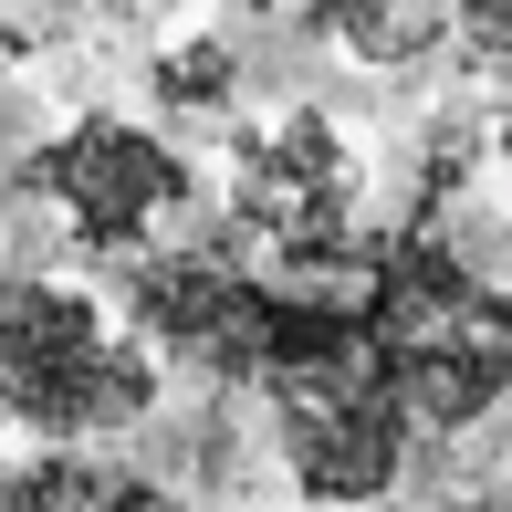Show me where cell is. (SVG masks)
I'll return each instance as SVG.
<instances>
[{"label": "cell", "instance_id": "obj_8", "mask_svg": "<svg viewBox=\"0 0 512 512\" xmlns=\"http://www.w3.org/2000/svg\"><path fill=\"white\" fill-rule=\"evenodd\" d=\"M471 512H512V460H502L492 481H481V502H471Z\"/></svg>", "mask_w": 512, "mask_h": 512}, {"label": "cell", "instance_id": "obj_9", "mask_svg": "<svg viewBox=\"0 0 512 512\" xmlns=\"http://www.w3.org/2000/svg\"><path fill=\"white\" fill-rule=\"evenodd\" d=\"M502 168H512V115H502Z\"/></svg>", "mask_w": 512, "mask_h": 512}, {"label": "cell", "instance_id": "obj_4", "mask_svg": "<svg viewBox=\"0 0 512 512\" xmlns=\"http://www.w3.org/2000/svg\"><path fill=\"white\" fill-rule=\"evenodd\" d=\"M21 189L53 199L63 220H74V241H95V251H136L157 220H178V209H189V157L157 147L147 126L84 115L74 136H53V147L21 168Z\"/></svg>", "mask_w": 512, "mask_h": 512}, {"label": "cell", "instance_id": "obj_7", "mask_svg": "<svg viewBox=\"0 0 512 512\" xmlns=\"http://www.w3.org/2000/svg\"><path fill=\"white\" fill-rule=\"evenodd\" d=\"M460 42L481 63H512V0H460Z\"/></svg>", "mask_w": 512, "mask_h": 512}, {"label": "cell", "instance_id": "obj_2", "mask_svg": "<svg viewBox=\"0 0 512 512\" xmlns=\"http://www.w3.org/2000/svg\"><path fill=\"white\" fill-rule=\"evenodd\" d=\"M157 418V356L74 283H0V429L95 450V439Z\"/></svg>", "mask_w": 512, "mask_h": 512}, {"label": "cell", "instance_id": "obj_6", "mask_svg": "<svg viewBox=\"0 0 512 512\" xmlns=\"http://www.w3.org/2000/svg\"><path fill=\"white\" fill-rule=\"evenodd\" d=\"M0 512H189V502L105 450H21L0 460Z\"/></svg>", "mask_w": 512, "mask_h": 512}, {"label": "cell", "instance_id": "obj_1", "mask_svg": "<svg viewBox=\"0 0 512 512\" xmlns=\"http://www.w3.org/2000/svg\"><path fill=\"white\" fill-rule=\"evenodd\" d=\"M356 335L377 356V377L398 387L418 439H450L512 398V293L481 283L439 230L366 241Z\"/></svg>", "mask_w": 512, "mask_h": 512}, {"label": "cell", "instance_id": "obj_3", "mask_svg": "<svg viewBox=\"0 0 512 512\" xmlns=\"http://www.w3.org/2000/svg\"><path fill=\"white\" fill-rule=\"evenodd\" d=\"M126 314H136V345H147V356H178V366H199V377H241V387H262L272 335H283V293H272V272L251 262L241 241L147 251V262L126 272Z\"/></svg>", "mask_w": 512, "mask_h": 512}, {"label": "cell", "instance_id": "obj_5", "mask_svg": "<svg viewBox=\"0 0 512 512\" xmlns=\"http://www.w3.org/2000/svg\"><path fill=\"white\" fill-rule=\"evenodd\" d=\"M241 241H262V262H324L356 241V168L324 115H283L241 147Z\"/></svg>", "mask_w": 512, "mask_h": 512}]
</instances>
